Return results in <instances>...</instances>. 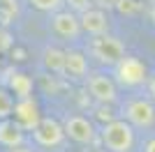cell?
I'll return each mask as SVG.
<instances>
[{
    "label": "cell",
    "mask_w": 155,
    "mask_h": 152,
    "mask_svg": "<svg viewBox=\"0 0 155 152\" xmlns=\"http://www.w3.org/2000/svg\"><path fill=\"white\" fill-rule=\"evenodd\" d=\"M100 141L107 152H134V127L123 118H116L100 129Z\"/></svg>",
    "instance_id": "6da1fadb"
},
{
    "label": "cell",
    "mask_w": 155,
    "mask_h": 152,
    "mask_svg": "<svg viewBox=\"0 0 155 152\" xmlns=\"http://www.w3.org/2000/svg\"><path fill=\"white\" fill-rule=\"evenodd\" d=\"M86 55L97 60L100 65L116 67L125 58V44L114 35H102V37H91L86 46Z\"/></svg>",
    "instance_id": "7a4b0ae2"
},
{
    "label": "cell",
    "mask_w": 155,
    "mask_h": 152,
    "mask_svg": "<svg viewBox=\"0 0 155 152\" xmlns=\"http://www.w3.org/2000/svg\"><path fill=\"white\" fill-rule=\"evenodd\" d=\"M114 76H116V83H120L123 88H139L143 83H148V78H150L146 62L134 55H125L114 67Z\"/></svg>",
    "instance_id": "3957f363"
},
{
    "label": "cell",
    "mask_w": 155,
    "mask_h": 152,
    "mask_svg": "<svg viewBox=\"0 0 155 152\" xmlns=\"http://www.w3.org/2000/svg\"><path fill=\"white\" fill-rule=\"evenodd\" d=\"M123 120H127L134 129H148L155 122V106L150 99L134 97L123 104Z\"/></svg>",
    "instance_id": "277c9868"
},
{
    "label": "cell",
    "mask_w": 155,
    "mask_h": 152,
    "mask_svg": "<svg viewBox=\"0 0 155 152\" xmlns=\"http://www.w3.org/2000/svg\"><path fill=\"white\" fill-rule=\"evenodd\" d=\"M65 127V136L70 141H74V143H79V145H95L97 143V129L95 125H93L91 118H86V115H67L63 122Z\"/></svg>",
    "instance_id": "5b68a950"
},
{
    "label": "cell",
    "mask_w": 155,
    "mask_h": 152,
    "mask_svg": "<svg viewBox=\"0 0 155 152\" xmlns=\"http://www.w3.org/2000/svg\"><path fill=\"white\" fill-rule=\"evenodd\" d=\"M86 90L91 92V97L97 104H107L111 106L118 99V88H116V78H111L107 74H91L86 78Z\"/></svg>",
    "instance_id": "8992f818"
},
{
    "label": "cell",
    "mask_w": 155,
    "mask_h": 152,
    "mask_svg": "<svg viewBox=\"0 0 155 152\" xmlns=\"http://www.w3.org/2000/svg\"><path fill=\"white\" fill-rule=\"evenodd\" d=\"M32 138L39 147H58L65 143V127L56 118H42L39 127L32 131Z\"/></svg>",
    "instance_id": "52a82bcc"
},
{
    "label": "cell",
    "mask_w": 155,
    "mask_h": 152,
    "mask_svg": "<svg viewBox=\"0 0 155 152\" xmlns=\"http://www.w3.org/2000/svg\"><path fill=\"white\" fill-rule=\"evenodd\" d=\"M51 30H53V35L74 42V39L81 37V21H79L77 14L60 9V12L51 14Z\"/></svg>",
    "instance_id": "ba28073f"
},
{
    "label": "cell",
    "mask_w": 155,
    "mask_h": 152,
    "mask_svg": "<svg viewBox=\"0 0 155 152\" xmlns=\"http://www.w3.org/2000/svg\"><path fill=\"white\" fill-rule=\"evenodd\" d=\"M14 122L23 129V131H35L42 122V113H39L37 101L32 99H16L14 106Z\"/></svg>",
    "instance_id": "9c48e42d"
},
{
    "label": "cell",
    "mask_w": 155,
    "mask_h": 152,
    "mask_svg": "<svg viewBox=\"0 0 155 152\" xmlns=\"http://www.w3.org/2000/svg\"><path fill=\"white\" fill-rule=\"evenodd\" d=\"M79 21H81V32L91 35V37H102V35H109V16H107V12H104V9L93 7V9H88L86 14H81V16H79Z\"/></svg>",
    "instance_id": "30bf717a"
},
{
    "label": "cell",
    "mask_w": 155,
    "mask_h": 152,
    "mask_svg": "<svg viewBox=\"0 0 155 152\" xmlns=\"http://www.w3.org/2000/svg\"><path fill=\"white\" fill-rule=\"evenodd\" d=\"M65 76H70L72 81L88 78V55L79 49H67L65 51Z\"/></svg>",
    "instance_id": "8fae6325"
},
{
    "label": "cell",
    "mask_w": 155,
    "mask_h": 152,
    "mask_svg": "<svg viewBox=\"0 0 155 152\" xmlns=\"http://www.w3.org/2000/svg\"><path fill=\"white\" fill-rule=\"evenodd\" d=\"M0 145L7 147V150L26 145V131H23L12 118H9V120H0Z\"/></svg>",
    "instance_id": "7c38bea8"
},
{
    "label": "cell",
    "mask_w": 155,
    "mask_h": 152,
    "mask_svg": "<svg viewBox=\"0 0 155 152\" xmlns=\"http://www.w3.org/2000/svg\"><path fill=\"white\" fill-rule=\"evenodd\" d=\"M32 78L28 74H23V71H14L12 76H9V83H7V90L12 92L16 99H30L32 97Z\"/></svg>",
    "instance_id": "4fadbf2b"
},
{
    "label": "cell",
    "mask_w": 155,
    "mask_h": 152,
    "mask_svg": "<svg viewBox=\"0 0 155 152\" xmlns=\"http://www.w3.org/2000/svg\"><path fill=\"white\" fill-rule=\"evenodd\" d=\"M44 69L53 76H65V51L60 46H46L44 49Z\"/></svg>",
    "instance_id": "5bb4252c"
},
{
    "label": "cell",
    "mask_w": 155,
    "mask_h": 152,
    "mask_svg": "<svg viewBox=\"0 0 155 152\" xmlns=\"http://www.w3.org/2000/svg\"><path fill=\"white\" fill-rule=\"evenodd\" d=\"M14 106H16V101H14L12 92L0 85V120H9L14 115Z\"/></svg>",
    "instance_id": "9a60e30c"
},
{
    "label": "cell",
    "mask_w": 155,
    "mask_h": 152,
    "mask_svg": "<svg viewBox=\"0 0 155 152\" xmlns=\"http://www.w3.org/2000/svg\"><path fill=\"white\" fill-rule=\"evenodd\" d=\"M116 12L123 16H137L143 12V0H118Z\"/></svg>",
    "instance_id": "2e32d148"
},
{
    "label": "cell",
    "mask_w": 155,
    "mask_h": 152,
    "mask_svg": "<svg viewBox=\"0 0 155 152\" xmlns=\"http://www.w3.org/2000/svg\"><path fill=\"white\" fill-rule=\"evenodd\" d=\"M35 9H39V12H46V14H56L60 12V7L65 5V0H28Z\"/></svg>",
    "instance_id": "e0dca14e"
},
{
    "label": "cell",
    "mask_w": 155,
    "mask_h": 152,
    "mask_svg": "<svg viewBox=\"0 0 155 152\" xmlns=\"http://www.w3.org/2000/svg\"><path fill=\"white\" fill-rule=\"evenodd\" d=\"M65 7H67V12L81 16L88 9H93V0H65Z\"/></svg>",
    "instance_id": "ac0fdd59"
},
{
    "label": "cell",
    "mask_w": 155,
    "mask_h": 152,
    "mask_svg": "<svg viewBox=\"0 0 155 152\" xmlns=\"http://www.w3.org/2000/svg\"><path fill=\"white\" fill-rule=\"evenodd\" d=\"M0 7H2V16L9 19L14 14L19 12V7H16V0H0Z\"/></svg>",
    "instance_id": "d6986e66"
},
{
    "label": "cell",
    "mask_w": 155,
    "mask_h": 152,
    "mask_svg": "<svg viewBox=\"0 0 155 152\" xmlns=\"http://www.w3.org/2000/svg\"><path fill=\"white\" fill-rule=\"evenodd\" d=\"M93 5H97V9H116L118 0H93Z\"/></svg>",
    "instance_id": "ffe728a7"
},
{
    "label": "cell",
    "mask_w": 155,
    "mask_h": 152,
    "mask_svg": "<svg viewBox=\"0 0 155 152\" xmlns=\"http://www.w3.org/2000/svg\"><path fill=\"white\" fill-rule=\"evenodd\" d=\"M146 88H148V99L155 101V74L148 78V83H146Z\"/></svg>",
    "instance_id": "44dd1931"
},
{
    "label": "cell",
    "mask_w": 155,
    "mask_h": 152,
    "mask_svg": "<svg viewBox=\"0 0 155 152\" xmlns=\"http://www.w3.org/2000/svg\"><path fill=\"white\" fill-rule=\"evenodd\" d=\"M143 152H155V136L143 143Z\"/></svg>",
    "instance_id": "7402d4cb"
},
{
    "label": "cell",
    "mask_w": 155,
    "mask_h": 152,
    "mask_svg": "<svg viewBox=\"0 0 155 152\" xmlns=\"http://www.w3.org/2000/svg\"><path fill=\"white\" fill-rule=\"evenodd\" d=\"M7 152H35V150L28 145H21V147H14V150H7Z\"/></svg>",
    "instance_id": "603a6c76"
},
{
    "label": "cell",
    "mask_w": 155,
    "mask_h": 152,
    "mask_svg": "<svg viewBox=\"0 0 155 152\" xmlns=\"http://www.w3.org/2000/svg\"><path fill=\"white\" fill-rule=\"evenodd\" d=\"M84 152H107V150H104V147H97V145H88Z\"/></svg>",
    "instance_id": "cb8c5ba5"
},
{
    "label": "cell",
    "mask_w": 155,
    "mask_h": 152,
    "mask_svg": "<svg viewBox=\"0 0 155 152\" xmlns=\"http://www.w3.org/2000/svg\"><path fill=\"white\" fill-rule=\"evenodd\" d=\"M148 16H150V21H153V25H155V2H153V7H150V12H148Z\"/></svg>",
    "instance_id": "d4e9b609"
},
{
    "label": "cell",
    "mask_w": 155,
    "mask_h": 152,
    "mask_svg": "<svg viewBox=\"0 0 155 152\" xmlns=\"http://www.w3.org/2000/svg\"><path fill=\"white\" fill-rule=\"evenodd\" d=\"M153 2H155V0H153Z\"/></svg>",
    "instance_id": "484cf974"
}]
</instances>
